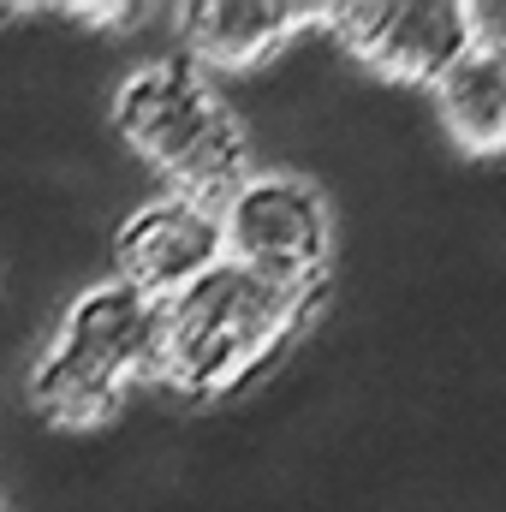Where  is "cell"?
<instances>
[{
    "label": "cell",
    "mask_w": 506,
    "mask_h": 512,
    "mask_svg": "<svg viewBox=\"0 0 506 512\" xmlns=\"http://www.w3.org/2000/svg\"><path fill=\"white\" fill-rule=\"evenodd\" d=\"M328 310V286L280 292L245 268L221 262L161 304L155 382L191 405H215L268 376Z\"/></svg>",
    "instance_id": "1"
},
{
    "label": "cell",
    "mask_w": 506,
    "mask_h": 512,
    "mask_svg": "<svg viewBox=\"0 0 506 512\" xmlns=\"http://www.w3.org/2000/svg\"><path fill=\"white\" fill-rule=\"evenodd\" d=\"M114 131L179 197L221 209L245 179V126L209 84V72H197L185 54H161L126 72V84L114 90Z\"/></svg>",
    "instance_id": "2"
},
{
    "label": "cell",
    "mask_w": 506,
    "mask_h": 512,
    "mask_svg": "<svg viewBox=\"0 0 506 512\" xmlns=\"http://www.w3.org/2000/svg\"><path fill=\"white\" fill-rule=\"evenodd\" d=\"M215 215H221V251L233 268L280 292L328 286L334 215H328V197L304 173H280V167L245 173Z\"/></svg>",
    "instance_id": "3"
},
{
    "label": "cell",
    "mask_w": 506,
    "mask_h": 512,
    "mask_svg": "<svg viewBox=\"0 0 506 512\" xmlns=\"http://www.w3.org/2000/svg\"><path fill=\"white\" fill-rule=\"evenodd\" d=\"M322 30L346 60L376 72L381 84H423V90H435L471 48L465 0H334Z\"/></svg>",
    "instance_id": "4"
},
{
    "label": "cell",
    "mask_w": 506,
    "mask_h": 512,
    "mask_svg": "<svg viewBox=\"0 0 506 512\" xmlns=\"http://www.w3.org/2000/svg\"><path fill=\"white\" fill-rule=\"evenodd\" d=\"M221 262H227V251H221L215 203H197L179 191L137 203L114 227V280H126L131 292H143L155 304L179 298L191 280H203Z\"/></svg>",
    "instance_id": "5"
},
{
    "label": "cell",
    "mask_w": 506,
    "mask_h": 512,
    "mask_svg": "<svg viewBox=\"0 0 506 512\" xmlns=\"http://www.w3.org/2000/svg\"><path fill=\"white\" fill-rule=\"evenodd\" d=\"M173 18L197 72H268L280 48L322 30L328 0H191Z\"/></svg>",
    "instance_id": "6"
},
{
    "label": "cell",
    "mask_w": 506,
    "mask_h": 512,
    "mask_svg": "<svg viewBox=\"0 0 506 512\" xmlns=\"http://www.w3.org/2000/svg\"><path fill=\"white\" fill-rule=\"evenodd\" d=\"M54 346H66L72 358L96 364L102 376L137 387V382H155V358H161V304L131 292L126 280H102V286H84L60 328H54Z\"/></svg>",
    "instance_id": "7"
},
{
    "label": "cell",
    "mask_w": 506,
    "mask_h": 512,
    "mask_svg": "<svg viewBox=\"0 0 506 512\" xmlns=\"http://www.w3.org/2000/svg\"><path fill=\"white\" fill-rule=\"evenodd\" d=\"M429 96L441 131L465 161H506V60L465 48Z\"/></svg>",
    "instance_id": "8"
},
{
    "label": "cell",
    "mask_w": 506,
    "mask_h": 512,
    "mask_svg": "<svg viewBox=\"0 0 506 512\" xmlns=\"http://www.w3.org/2000/svg\"><path fill=\"white\" fill-rule=\"evenodd\" d=\"M465 36H471L477 54L506 60V0H471L465 6Z\"/></svg>",
    "instance_id": "9"
},
{
    "label": "cell",
    "mask_w": 506,
    "mask_h": 512,
    "mask_svg": "<svg viewBox=\"0 0 506 512\" xmlns=\"http://www.w3.org/2000/svg\"><path fill=\"white\" fill-rule=\"evenodd\" d=\"M0 512H6V507H0Z\"/></svg>",
    "instance_id": "10"
}]
</instances>
